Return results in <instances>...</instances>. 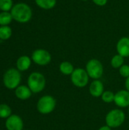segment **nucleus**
I'll return each mask as SVG.
<instances>
[{"label":"nucleus","mask_w":129,"mask_h":130,"mask_svg":"<svg viewBox=\"0 0 129 130\" xmlns=\"http://www.w3.org/2000/svg\"><path fill=\"white\" fill-rule=\"evenodd\" d=\"M10 12L13 20L21 24L29 22L33 16L31 8L24 2H18L14 5Z\"/></svg>","instance_id":"1"},{"label":"nucleus","mask_w":129,"mask_h":130,"mask_svg":"<svg viewBox=\"0 0 129 130\" xmlns=\"http://www.w3.org/2000/svg\"><path fill=\"white\" fill-rule=\"evenodd\" d=\"M46 83L45 76L38 72H32L27 78V86L33 94H37L43 91Z\"/></svg>","instance_id":"2"},{"label":"nucleus","mask_w":129,"mask_h":130,"mask_svg":"<svg viewBox=\"0 0 129 130\" xmlns=\"http://www.w3.org/2000/svg\"><path fill=\"white\" fill-rule=\"evenodd\" d=\"M21 81V75L18 69L11 68L8 69L3 75V84L8 89H16Z\"/></svg>","instance_id":"3"},{"label":"nucleus","mask_w":129,"mask_h":130,"mask_svg":"<svg viewBox=\"0 0 129 130\" xmlns=\"http://www.w3.org/2000/svg\"><path fill=\"white\" fill-rule=\"evenodd\" d=\"M56 107V101L51 95H44L41 97L36 104V109L41 114L46 115L51 113Z\"/></svg>","instance_id":"4"},{"label":"nucleus","mask_w":129,"mask_h":130,"mask_svg":"<svg viewBox=\"0 0 129 130\" xmlns=\"http://www.w3.org/2000/svg\"><path fill=\"white\" fill-rule=\"evenodd\" d=\"M125 120V113L120 109H113L106 116V124L110 128H118L121 126Z\"/></svg>","instance_id":"5"},{"label":"nucleus","mask_w":129,"mask_h":130,"mask_svg":"<svg viewBox=\"0 0 129 130\" xmlns=\"http://www.w3.org/2000/svg\"><path fill=\"white\" fill-rule=\"evenodd\" d=\"M86 71L89 77L94 80L100 79L104 72V69L102 62L97 59H90L86 64Z\"/></svg>","instance_id":"6"},{"label":"nucleus","mask_w":129,"mask_h":130,"mask_svg":"<svg viewBox=\"0 0 129 130\" xmlns=\"http://www.w3.org/2000/svg\"><path fill=\"white\" fill-rule=\"evenodd\" d=\"M89 75L86 69L82 68L75 69L71 75V83L78 88H84L89 82Z\"/></svg>","instance_id":"7"},{"label":"nucleus","mask_w":129,"mask_h":130,"mask_svg":"<svg viewBox=\"0 0 129 130\" xmlns=\"http://www.w3.org/2000/svg\"><path fill=\"white\" fill-rule=\"evenodd\" d=\"M32 61L40 66H47L52 60V56L49 51L44 49H36L32 53Z\"/></svg>","instance_id":"8"},{"label":"nucleus","mask_w":129,"mask_h":130,"mask_svg":"<svg viewBox=\"0 0 129 130\" xmlns=\"http://www.w3.org/2000/svg\"><path fill=\"white\" fill-rule=\"evenodd\" d=\"M5 127L7 130H23L24 122L18 115H11L5 121Z\"/></svg>","instance_id":"9"},{"label":"nucleus","mask_w":129,"mask_h":130,"mask_svg":"<svg viewBox=\"0 0 129 130\" xmlns=\"http://www.w3.org/2000/svg\"><path fill=\"white\" fill-rule=\"evenodd\" d=\"M114 103L121 108L129 107V91L125 90H120L115 94Z\"/></svg>","instance_id":"10"},{"label":"nucleus","mask_w":129,"mask_h":130,"mask_svg":"<svg viewBox=\"0 0 129 130\" xmlns=\"http://www.w3.org/2000/svg\"><path fill=\"white\" fill-rule=\"evenodd\" d=\"M116 50L118 54L124 58L129 57V37H123L119 40L116 44Z\"/></svg>","instance_id":"11"},{"label":"nucleus","mask_w":129,"mask_h":130,"mask_svg":"<svg viewBox=\"0 0 129 130\" xmlns=\"http://www.w3.org/2000/svg\"><path fill=\"white\" fill-rule=\"evenodd\" d=\"M104 85L103 83L100 81L99 79L97 80H94L89 87V92L91 96L94 98H99L101 97L103 93L104 92Z\"/></svg>","instance_id":"12"},{"label":"nucleus","mask_w":129,"mask_h":130,"mask_svg":"<svg viewBox=\"0 0 129 130\" xmlns=\"http://www.w3.org/2000/svg\"><path fill=\"white\" fill-rule=\"evenodd\" d=\"M15 96L22 101H25L29 99L32 95V91L29 88L28 86L26 85H19L14 91Z\"/></svg>","instance_id":"13"},{"label":"nucleus","mask_w":129,"mask_h":130,"mask_svg":"<svg viewBox=\"0 0 129 130\" xmlns=\"http://www.w3.org/2000/svg\"><path fill=\"white\" fill-rule=\"evenodd\" d=\"M32 59L28 56H20L16 62V66L17 69H18L20 72H24L29 69V68L31 66Z\"/></svg>","instance_id":"14"},{"label":"nucleus","mask_w":129,"mask_h":130,"mask_svg":"<svg viewBox=\"0 0 129 130\" xmlns=\"http://www.w3.org/2000/svg\"><path fill=\"white\" fill-rule=\"evenodd\" d=\"M59 69L60 72L65 75H71L75 70L73 64L68 61H64L61 62Z\"/></svg>","instance_id":"15"},{"label":"nucleus","mask_w":129,"mask_h":130,"mask_svg":"<svg viewBox=\"0 0 129 130\" xmlns=\"http://www.w3.org/2000/svg\"><path fill=\"white\" fill-rule=\"evenodd\" d=\"M38 7L44 10H49L53 8L56 5V0H35Z\"/></svg>","instance_id":"16"},{"label":"nucleus","mask_w":129,"mask_h":130,"mask_svg":"<svg viewBox=\"0 0 129 130\" xmlns=\"http://www.w3.org/2000/svg\"><path fill=\"white\" fill-rule=\"evenodd\" d=\"M13 18L10 11L0 12V26H9Z\"/></svg>","instance_id":"17"},{"label":"nucleus","mask_w":129,"mask_h":130,"mask_svg":"<svg viewBox=\"0 0 129 130\" xmlns=\"http://www.w3.org/2000/svg\"><path fill=\"white\" fill-rule=\"evenodd\" d=\"M110 64L114 69H119L124 65V57L119 54H116L113 56L110 61Z\"/></svg>","instance_id":"18"},{"label":"nucleus","mask_w":129,"mask_h":130,"mask_svg":"<svg viewBox=\"0 0 129 130\" xmlns=\"http://www.w3.org/2000/svg\"><path fill=\"white\" fill-rule=\"evenodd\" d=\"M12 34V30L9 26H0V40H7Z\"/></svg>","instance_id":"19"},{"label":"nucleus","mask_w":129,"mask_h":130,"mask_svg":"<svg viewBox=\"0 0 129 130\" xmlns=\"http://www.w3.org/2000/svg\"><path fill=\"white\" fill-rule=\"evenodd\" d=\"M11 115V107L5 104H0V118L7 119Z\"/></svg>","instance_id":"20"},{"label":"nucleus","mask_w":129,"mask_h":130,"mask_svg":"<svg viewBox=\"0 0 129 130\" xmlns=\"http://www.w3.org/2000/svg\"><path fill=\"white\" fill-rule=\"evenodd\" d=\"M13 5L12 0H0V10L2 11H11Z\"/></svg>","instance_id":"21"},{"label":"nucleus","mask_w":129,"mask_h":130,"mask_svg":"<svg viewBox=\"0 0 129 130\" xmlns=\"http://www.w3.org/2000/svg\"><path fill=\"white\" fill-rule=\"evenodd\" d=\"M102 101L105 103H112L114 102V99H115V93H113V91H105L102 96H101Z\"/></svg>","instance_id":"22"},{"label":"nucleus","mask_w":129,"mask_h":130,"mask_svg":"<svg viewBox=\"0 0 129 130\" xmlns=\"http://www.w3.org/2000/svg\"><path fill=\"white\" fill-rule=\"evenodd\" d=\"M119 75L123 77V78H128L129 77V66L128 65H126V64H124L122 66H121L119 69Z\"/></svg>","instance_id":"23"},{"label":"nucleus","mask_w":129,"mask_h":130,"mask_svg":"<svg viewBox=\"0 0 129 130\" xmlns=\"http://www.w3.org/2000/svg\"><path fill=\"white\" fill-rule=\"evenodd\" d=\"M92 1L96 5L100 6V7H103L106 5L108 2V0H92Z\"/></svg>","instance_id":"24"},{"label":"nucleus","mask_w":129,"mask_h":130,"mask_svg":"<svg viewBox=\"0 0 129 130\" xmlns=\"http://www.w3.org/2000/svg\"><path fill=\"white\" fill-rule=\"evenodd\" d=\"M125 89H126L127 91H129V77L128 78H127L125 79Z\"/></svg>","instance_id":"25"},{"label":"nucleus","mask_w":129,"mask_h":130,"mask_svg":"<svg viewBox=\"0 0 129 130\" xmlns=\"http://www.w3.org/2000/svg\"><path fill=\"white\" fill-rule=\"evenodd\" d=\"M98 130H112V128H110L109 126H108L107 125H106V126H101Z\"/></svg>","instance_id":"26"},{"label":"nucleus","mask_w":129,"mask_h":130,"mask_svg":"<svg viewBox=\"0 0 129 130\" xmlns=\"http://www.w3.org/2000/svg\"><path fill=\"white\" fill-rule=\"evenodd\" d=\"M81 1H83V2H87V1H88V0H81Z\"/></svg>","instance_id":"27"},{"label":"nucleus","mask_w":129,"mask_h":130,"mask_svg":"<svg viewBox=\"0 0 129 130\" xmlns=\"http://www.w3.org/2000/svg\"><path fill=\"white\" fill-rule=\"evenodd\" d=\"M128 112H129V107H128Z\"/></svg>","instance_id":"28"}]
</instances>
